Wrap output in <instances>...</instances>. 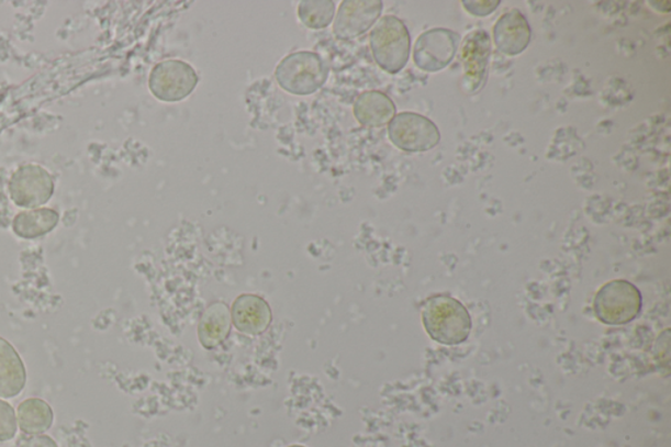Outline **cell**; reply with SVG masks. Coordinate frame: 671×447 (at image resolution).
Masks as SVG:
<instances>
[{
    "instance_id": "7c38bea8",
    "label": "cell",
    "mask_w": 671,
    "mask_h": 447,
    "mask_svg": "<svg viewBox=\"0 0 671 447\" xmlns=\"http://www.w3.org/2000/svg\"><path fill=\"white\" fill-rule=\"evenodd\" d=\"M232 320L243 334L260 335L272 322V311L261 297L243 294L233 304Z\"/></svg>"
},
{
    "instance_id": "30bf717a",
    "label": "cell",
    "mask_w": 671,
    "mask_h": 447,
    "mask_svg": "<svg viewBox=\"0 0 671 447\" xmlns=\"http://www.w3.org/2000/svg\"><path fill=\"white\" fill-rule=\"evenodd\" d=\"M490 56L491 38L485 31L477 30L467 35L462 44V63L466 70L462 86L466 91L479 90Z\"/></svg>"
},
{
    "instance_id": "52a82bcc",
    "label": "cell",
    "mask_w": 671,
    "mask_h": 447,
    "mask_svg": "<svg viewBox=\"0 0 671 447\" xmlns=\"http://www.w3.org/2000/svg\"><path fill=\"white\" fill-rule=\"evenodd\" d=\"M459 35L445 29L426 31L418 37L413 51V60L420 70L437 72L444 70L456 56Z\"/></svg>"
},
{
    "instance_id": "9a60e30c",
    "label": "cell",
    "mask_w": 671,
    "mask_h": 447,
    "mask_svg": "<svg viewBox=\"0 0 671 447\" xmlns=\"http://www.w3.org/2000/svg\"><path fill=\"white\" fill-rule=\"evenodd\" d=\"M232 327V315L226 304L214 303L203 314L200 327L199 337L203 347L213 349L220 345L230 334Z\"/></svg>"
},
{
    "instance_id": "ffe728a7",
    "label": "cell",
    "mask_w": 671,
    "mask_h": 447,
    "mask_svg": "<svg viewBox=\"0 0 671 447\" xmlns=\"http://www.w3.org/2000/svg\"><path fill=\"white\" fill-rule=\"evenodd\" d=\"M500 2H463L465 9L474 16H487L497 9Z\"/></svg>"
},
{
    "instance_id": "ba28073f",
    "label": "cell",
    "mask_w": 671,
    "mask_h": 447,
    "mask_svg": "<svg viewBox=\"0 0 671 447\" xmlns=\"http://www.w3.org/2000/svg\"><path fill=\"white\" fill-rule=\"evenodd\" d=\"M382 10L381 0H345L335 19V36L351 40L365 35L378 22Z\"/></svg>"
},
{
    "instance_id": "3957f363",
    "label": "cell",
    "mask_w": 671,
    "mask_h": 447,
    "mask_svg": "<svg viewBox=\"0 0 671 447\" xmlns=\"http://www.w3.org/2000/svg\"><path fill=\"white\" fill-rule=\"evenodd\" d=\"M370 46L378 66L390 74H398L409 64L410 31L399 18L383 16L370 33Z\"/></svg>"
},
{
    "instance_id": "8992f818",
    "label": "cell",
    "mask_w": 671,
    "mask_h": 447,
    "mask_svg": "<svg viewBox=\"0 0 671 447\" xmlns=\"http://www.w3.org/2000/svg\"><path fill=\"white\" fill-rule=\"evenodd\" d=\"M389 137L400 150L424 153L439 144L440 133L432 120L422 114L403 112L390 121Z\"/></svg>"
},
{
    "instance_id": "2e32d148",
    "label": "cell",
    "mask_w": 671,
    "mask_h": 447,
    "mask_svg": "<svg viewBox=\"0 0 671 447\" xmlns=\"http://www.w3.org/2000/svg\"><path fill=\"white\" fill-rule=\"evenodd\" d=\"M58 214L51 209H38L16 215L13 232L25 239L38 238L57 226Z\"/></svg>"
},
{
    "instance_id": "5b68a950",
    "label": "cell",
    "mask_w": 671,
    "mask_h": 447,
    "mask_svg": "<svg viewBox=\"0 0 671 447\" xmlns=\"http://www.w3.org/2000/svg\"><path fill=\"white\" fill-rule=\"evenodd\" d=\"M199 85L198 72L179 59L163 60L154 67L148 87L154 97L166 103H178L191 94Z\"/></svg>"
},
{
    "instance_id": "4fadbf2b",
    "label": "cell",
    "mask_w": 671,
    "mask_h": 447,
    "mask_svg": "<svg viewBox=\"0 0 671 447\" xmlns=\"http://www.w3.org/2000/svg\"><path fill=\"white\" fill-rule=\"evenodd\" d=\"M355 118L366 127H381L395 118L396 107L388 94L381 91H368L356 100Z\"/></svg>"
},
{
    "instance_id": "5bb4252c",
    "label": "cell",
    "mask_w": 671,
    "mask_h": 447,
    "mask_svg": "<svg viewBox=\"0 0 671 447\" xmlns=\"http://www.w3.org/2000/svg\"><path fill=\"white\" fill-rule=\"evenodd\" d=\"M26 372L15 348L0 337V398H15L23 391Z\"/></svg>"
},
{
    "instance_id": "9c48e42d",
    "label": "cell",
    "mask_w": 671,
    "mask_h": 447,
    "mask_svg": "<svg viewBox=\"0 0 671 447\" xmlns=\"http://www.w3.org/2000/svg\"><path fill=\"white\" fill-rule=\"evenodd\" d=\"M54 191L51 175L38 166H25L13 176L11 198L16 205L36 208L49 201Z\"/></svg>"
},
{
    "instance_id": "7402d4cb",
    "label": "cell",
    "mask_w": 671,
    "mask_h": 447,
    "mask_svg": "<svg viewBox=\"0 0 671 447\" xmlns=\"http://www.w3.org/2000/svg\"><path fill=\"white\" fill-rule=\"evenodd\" d=\"M290 447H304V446H300V445H294V446H290Z\"/></svg>"
},
{
    "instance_id": "7a4b0ae2",
    "label": "cell",
    "mask_w": 671,
    "mask_h": 447,
    "mask_svg": "<svg viewBox=\"0 0 671 447\" xmlns=\"http://www.w3.org/2000/svg\"><path fill=\"white\" fill-rule=\"evenodd\" d=\"M328 74V66L314 52L291 53L276 67L277 83L283 91L298 97L321 90Z\"/></svg>"
},
{
    "instance_id": "e0dca14e",
    "label": "cell",
    "mask_w": 671,
    "mask_h": 447,
    "mask_svg": "<svg viewBox=\"0 0 671 447\" xmlns=\"http://www.w3.org/2000/svg\"><path fill=\"white\" fill-rule=\"evenodd\" d=\"M19 424L23 432L38 435L51 428L54 420L51 405L41 399L32 398L18 409Z\"/></svg>"
},
{
    "instance_id": "ac0fdd59",
    "label": "cell",
    "mask_w": 671,
    "mask_h": 447,
    "mask_svg": "<svg viewBox=\"0 0 671 447\" xmlns=\"http://www.w3.org/2000/svg\"><path fill=\"white\" fill-rule=\"evenodd\" d=\"M335 2L331 0H303L298 7V16L310 30H324L335 18Z\"/></svg>"
},
{
    "instance_id": "6da1fadb",
    "label": "cell",
    "mask_w": 671,
    "mask_h": 447,
    "mask_svg": "<svg viewBox=\"0 0 671 447\" xmlns=\"http://www.w3.org/2000/svg\"><path fill=\"white\" fill-rule=\"evenodd\" d=\"M423 322L429 336L446 345L463 343L472 328L469 311L456 298L447 295L425 302Z\"/></svg>"
},
{
    "instance_id": "d6986e66",
    "label": "cell",
    "mask_w": 671,
    "mask_h": 447,
    "mask_svg": "<svg viewBox=\"0 0 671 447\" xmlns=\"http://www.w3.org/2000/svg\"><path fill=\"white\" fill-rule=\"evenodd\" d=\"M16 435L15 411L9 403L0 401V443L10 442Z\"/></svg>"
},
{
    "instance_id": "8fae6325",
    "label": "cell",
    "mask_w": 671,
    "mask_h": 447,
    "mask_svg": "<svg viewBox=\"0 0 671 447\" xmlns=\"http://www.w3.org/2000/svg\"><path fill=\"white\" fill-rule=\"evenodd\" d=\"M493 40L497 49L506 56H518L532 40V29L518 10L504 13L493 26Z\"/></svg>"
},
{
    "instance_id": "44dd1931",
    "label": "cell",
    "mask_w": 671,
    "mask_h": 447,
    "mask_svg": "<svg viewBox=\"0 0 671 447\" xmlns=\"http://www.w3.org/2000/svg\"><path fill=\"white\" fill-rule=\"evenodd\" d=\"M19 447H58L51 437L47 436H33L24 438L23 442L19 443Z\"/></svg>"
},
{
    "instance_id": "277c9868",
    "label": "cell",
    "mask_w": 671,
    "mask_h": 447,
    "mask_svg": "<svg viewBox=\"0 0 671 447\" xmlns=\"http://www.w3.org/2000/svg\"><path fill=\"white\" fill-rule=\"evenodd\" d=\"M594 310L602 323L612 325L629 323L640 314V291L628 281L608 282L595 295Z\"/></svg>"
}]
</instances>
